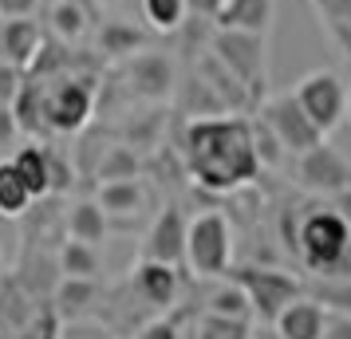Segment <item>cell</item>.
<instances>
[{
  "mask_svg": "<svg viewBox=\"0 0 351 339\" xmlns=\"http://www.w3.org/2000/svg\"><path fill=\"white\" fill-rule=\"evenodd\" d=\"M182 158L190 166L197 186L213 194H237L256 181L261 162L253 150V118H190L182 134Z\"/></svg>",
  "mask_w": 351,
  "mask_h": 339,
  "instance_id": "obj_1",
  "label": "cell"
},
{
  "mask_svg": "<svg viewBox=\"0 0 351 339\" xmlns=\"http://www.w3.org/2000/svg\"><path fill=\"white\" fill-rule=\"evenodd\" d=\"M351 241V225L348 217L335 210V205H312V210L300 217L296 225V241H292V253L308 273L324 276L335 264V257L348 249Z\"/></svg>",
  "mask_w": 351,
  "mask_h": 339,
  "instance_id": "obj_2",
  "label": "cell"
},
{
  "mask_svg": "<svg viewBox=\"0 0 351 339\" xmlns=\"http://www.w3.org/2000/svg\"><path fill=\"white\" fill-rule=\"evenodd\" d=\"M182 264L197 280H221L233 264V229L221 210H206L186 221V253Z\"/></svg>",
  "mask_w": 351,
  "mask_h": 339,
  "instance_id": "obj_3",
  "label": "cell"
},
{
  "mask_svg": "<svg viewBox=\"0 0 351 339\" xmlns=\"http://www.w3.org/2000/svg\"><path fill=\"white\" fill-rule=\"evenodd\" d=\"M209 51H213L225 64V71L245 87L249 103H261V99H265V91H269V36L217 28Z\"/></svg>",
  "mask_w": 351,
  "mask_h": 339,
  "instance_id": "obj_4",
  "label": "cell"
},
{
  "mask_svg": "<svg viewBox=\"0 0 351 339\" xmlns=\"http://www.w3.org/2000/svg\"><path fill=\"white\" fill-rule=\"evenodd\" d=\"M225 280H233L245 300H249V316H253L261 327H272V320L280 316V307L292 304L304 292V284L292 273H280V268H256V264H229Z\"/></svg>",
  "mask_w": 351,
  "mask_h": 339,
  "instance_id": "obj_5",
  "label": "cell"
},
{
  "mask_svg": "<svg viewBox=\"0 0 351 339\" xmlns=\"http://www.w3.org/2000/svg\"><path fill=\"white\" fill-rule=\"evenodd\" d=\"M44 83V127L56 134H75L95 111V79L91 75H60Z\"/></svg>",
  "mask_w": 351,
  "mask_h": 339,
  "instance_id": "obj_6",
  "label": "cell"
},
{
  "mask_svg": "<svg viewBox=\"0 0 351 339\" xmlns=\"http://www.w3.org/2000/svg\"><path fill=\"white\" fill-rule=\"evenodd\" d=\"M292 95L300 103V111L312 118V127L328 138L339 123H343V103H348V83L339 71L332 67H319V71H308L296 87H292Z\"/></svg>",
  "mask_w": 351,
  "mask_h": 339,
  "instance_id": "obj_7",
  "label": "cell"
},
{
  "mask_svg": "<svg viewBox=\"0 0 351 339\" xmlns=\"http://www.w3.org/2000/svg\"><path fill=\"white\" fill-rule=\"evenodd\" d=\"M296 186L316 197H339L351 190V162L328 142H316L312 150L296 154Z\"/></svg>",
  "mask_w": 351,
  "mask_h": 339,
  "instance_id": "obj_8",
  "label": "cell"
},
{
  "mask_svg": "<svg viewBox=\"0 0 351 339\" xmlns=\"http://www.w3.org/2000/svg\"><path fill=\"white\" fill-rule=\"evenodd\" d=\"M265 107H261V118H265V127L276 134V142L285 146V154H304V150H312L316 142H324V134L312 127V118L300 111V103L292 91H280V95H269L261 99Z\"/></svg>",
  "mask_w": 351,
  "mask_h": 339,
  "instance_id": "obj_9",
  "label": "cell"
},
{
  "mask_svg": "<svg viewBox=\"0 0 351 339\" xmlns=\"http://www.w3.org/2000/svg\"><path fill=\"white\" fill-rule=\"evenodd\" d=\"M123 79H127L130 95L146 99V103H162L174 91V64L162 55V51H134L127 55V67H123Z\"/></svg>",
  "mask_w": 351,
  "mask_h": 339,
  "instance_id": "obj_10",
  "label": "cell"
},
{
  "mask_svg": "<svg viewBox=\"0 0 351 339\" xmlns=\"http://www.w3.org/2000/svg\"><path fill=\"white\" fill-rule=\"evenodd\" d=\"M182 253H186V213L178 210V205H166L154 217V225L146 229V241H143L138 257L170 264V268H182Z\"/></svg>",
  "mask_w": 351,
  "mask_h": 339,
  "instance_id": "obj_11",
  "label": "cell"
},
{
  "mask_svg": "<svg viewBox=\"0 0 351 339\" xmlns=\"http://www.w3.org/2000/svg\"><path fill=\"white\" fill-rule=\"evenodd\" d=\"M324 320H328V312L300 292L292 304L280 307V316L272 320V331H276V339H324Z\"/></svg>",
  "mask_w": 351,
  "mask_h": 339,
  "instance_id": "obj_12",
  "label": "cell"
},
{
  "mask_svg": "<svg viewBox=\"0 0 351 339\" xmlns=\"http://www.w3.org/2000/svg\"><path fill=\"white\" fill-rule=\"evenodd\" d=\"M44 44L40 36V24L28 16H16V20H4L0 24V64L16 67V71H28V64L36 60V51Z\"/></svg>",
  "mask_w": 351,
  "mask_h": 339,
  "instance_id": "obj_13",
  "label": "cell"
},
{
  "mask_svg": "<svg viewBox=\"0 0 351 339\" xmlns=\"http://www.w3.org/2000/svg\"><path fill=\"white\" fill-rule=\"evenodd\" d=\"M272 16H276V0H225L213 20H217V28L269 36Z\"/></svg>",
  "mask_w": 351,
  "mask_h": 339,
  "instance_id": "obj_14",
  "label": "cell"
},
{
  "mask_svg": "<svg viewBox=\"0 0 351 339\" xmlns=\"http://www.w3.org/2000/svg\"><path fill=\"white\" fill-rule=\"evenodd\" d=\"M134 292L143 296L146 304L170 307L178 300V292H182V284H178V268L138 257V264H134Z\"/></svg>",
  "mask_w": 351,
  "mask_h": 339,
  "instance_id": "obj_15",
  "label": "cell"
},
{
  "mask_svg": "<svg viewBox=\"0 0 351 339\" xmlns=\"http://www.w3.org/2000/svg\"><path fill=\"white\" fill-rule=\"evenodd\" d=\"M95 300H99V280H87V276H64L51 288V312H56V320H83Z\"/></svg>",
  "mask_w": 351,
  "mask_h": 339,
  "instance_id": "obj_16",
  "label": "cell"
},
{
  "mask_svg": "<svg viewBox=\"0 0 351 339\" xmlns=\"http://www.w3.org/2000/svg\"><path fill=\"white\" fill-rule=\"evenodd\" d=\"M99 210L107 217H130L143 210V186L138 178H119V181H99Z\"/></svg>",
  "mask_w": 351,
  "mask_h": 339,
  "instance_id": "obj_17",
  "label": "cell"
},
{
  "mask_svg": "<svg viewBox=\"0 0 351 339\" xmlns=\"http://www.w3.org/2000/svg\"><path fill=\"white\" fill-rule=\"evenodd\" d=\"M8 162H12V170L20 174L24 190L32 194V201L48 194V150L44 146H20Z\"/></svg>",
  "mask_w": 351,
  "mask_h": 339,
  "instance_id": "obj_18",
  "label": "cell"
},
{
  "mask_svg": "<svg viewBox=\"0 0 351 339\" xmlns=\"http://www.w3.org/2000/svg\"><path fill=\"white\" fill-rule=\"evenodd\" d=\"M67 237L83 244H99L107 237V213L99 210V201H75L67 210Z\"/></svg>",
  "mask_w": 351,
  "mask_h": 339,
  "instance_id": "obj_19",
  "label": "cell"
},
{
  "mask_svg": "<svg viewBox=\"0 0 351 339\" xmlns=\"http://www.w3.org/2000/svg\"><path fill=\"white\" fill-rule=\"evenodd\" d=\"M143 44H146V36L134 24H127V20H107L99 28V51L111 55V60H127L134 51H143Z\"/></svg>",
  "mask_w": 351,
  "mask_h": 339,
  "instance_id": "obj_20",
  "label": "cell"
},
{
  "mask_svg": "<svg viewBox=\"0 0 351 339\" xmlns=\"http://www.w3.org/2000/svg\"><path fill=\"white\" fill-rule=\"evenodd\" d=\"M60 273L64 276H87V280H99V268H103V260H99V244H83V241H71L67 237L60 244Z\"/></svg>",
  "mask_w": 351,
  "mask_h": 339,
  "instance_id": "obj_21",
  "label": "cell"
},
{
  "mask_svg": "<svg viewBox=\"0 0 351 339\" xmlns=\"http://www.w3.org/2000/svg\"><path fill=\"white\" fill-rule=\"evenodd\" d=\"M48 20H51V32L60 36L64 44H75L87 32V8L80 0H56L48 8Z\"/></svg>",
  "mask_w": 351,
  "mask_h": 339,
  "instance_id": "obj_22",
  "label": "cell"
},
{
  "mask_svg": "<svg viewBox=\"0 0 351 339\" xmlns=\"http://www.w3.org/2000/svg\"><path fill=\"white\" fill-rule=\"evenodd\" d=\"M28 205H32V194L24 190V181L12 170V162L0 158V217H20Z\"/></svg>",
  "mask_w": 351,
  "mask_h": 339,
  "instance_id": "obj_23",
  "label": "cell"
},
{
  "mask_svg": "<svg viewBox=\"0 0 351 339\" xmlns=\"http://www.w3.org/2000/svg\"><path fill=\"white\" fill-rule=\"evenodd\" d=\"M206 312L209 316H225V320H249V300H245V292L233 284V280H225L213 288V296L206 300Z\"/></svg>",
  "mask_w": 351,
  "mask_h": 339,
  "instance_id": "obj_24",
  "label": "cell"
},
{
  "mask_svg": "<svg viewBox=\"0 0 351 339\" xmlns=\"http://www.w3.org/2000/svg\"><path fill=\"white\" fill-rule=\"evenodd\" d=\"M143 16L150 20L154 32H178L190 16V4L186 0H143Z\"/></svg>",
  "mask_w": 351,
  "mask_h": 339,
  "instance_id": "obj_25",
  "label": "cell"
},
{
  "mask_svg": "<svg viewBox=\"0 0 351 339\" xmlns=\"http://www.w3.org/2000/svg\"><path fill=\"white\" fill-rule=\"evenodd\" d=\"M99 181H119V178H138V154L130 146H107L99 158Z\"/></svg>",
  "mask_w": 351,
  "mask_h": 339,
  "instance_id": "obj_26",
  "label": "cell"
},
{
  "mask_svg": "<svg viewBox=\"0 0 351 339\" xmlns=\"http://www.w3.org/2000/svg\"><path fill=\"white\" fill-rule=\"evenodd\" d=\"M190 339H253L249 331V320H225V316H202L193 323V336Z\"/></svg>",
  "mask_w": 351,
  "mask_h": 339,
  "instance_id": "obj_27",
  "label": "cell"
},
{
  "mask_svg": "<svg viewBox=\"0 0 351 339\" xmlns=\"http://www.w3.org/2000/svg\"><path fill=\"white\" fill-rule=\"evenodd\" d=\"M324 312H339V316H351V280H324L319 276L316 292H312Z\"/></svg>",
  "mask_w": 351,
  "mask_h": 339,
  "instance_id": "obj_28",
  "label": "cell"
},
{
  "mask_svg": "<svg viewBox=\"0 0 351 339\" xmlns=\"http://www.w3.org/2000/svg\"><path fill=\"white\" fill-rule=\"evenodd\" d=\"M253 150H256L261 170H265V166H280V162H285V146L276 142V134L265 127V118H256V123H253Z\"/></svg>",
  "mask_w": 351,
  "mask_h": 339,
  "instance_id": "obj_29",
  "label": "cell"
},
{
  "mask_svg": "<svg viewBox=\"0 0 351 339\" xmlns=\"http://www.w3.org/2000/svg\"><path fill=\"white\" fill-rule=\"evenodd\" d=\"M71 186H75L71 166H67L60 154H51V150H48V194H67Z\"/></svg>",
  "mask_w": 351,
  "mask_h": 339,
  "instance_id": "obj_30",
  "label": "cell"
},
{
  "mask_svg": "<svg viewBox=\"0 0 351 339\" xmlns=\"http://www.w3.org/2000/svg\"><path fill=\"white\" fill-rule=\"evenodd\" d=\"M20 83H24V71H16V67L0 64V107H8L12 99H16Z\"/></svg>",
  "mask_w": 351,
  "mask_h": 339,
  "instance_id": "obj_31",
  "label": "cell"
},
{
  "mask_svg": "<svg viewBox=\"0 0 351 339\" xmlns=\"http://www.w3.org/2000/svg\"><path fill=\"white\" fill-rule=\"evenodd\" d=\"M16 134H20V127H16V114H12V107H0V158L12 150Z\"/></svg>",
  "mask_w": 351,
  "mask_h": 339,
  "instance_id": "obj_32",
  "label": "cell"
},
{
  "mask_svg": "<svg viewBox=\"0 0 351 339\" xmlns=\"http://www.w3.org/2000/svg\"><path fill=\"white\" fill-rule=\"evenodd\" d=\"M138 339H186V336L178 331L174 320H154V323H146L143 331H138Z\"/></svg>",
  "mask_w": 351,
  "mask_h": 339,
  "instance_id": "obj_33",
  "label": "cell"
},
{
  "mask_svg": "<svg viewBox=\"0 0 351 339\" xmlns=\"http://www.w3.org/2000/svg\"><path fill=\"white\" fill-rule=\"evenodd\" d=\"M324 339H351V316L328 312V320H324Z\"/></svg>",
  "mask_w": 351,
  "mask_h": 339,
  "instance_id": "obj_34",
  "label": "cell"
},
{
  "mask_svg": "<svg viewBox=\"0 0 351 339\" xmlns=\"http://www.w3.org/2000/svg\"><path fill=\"white\" fill-rule=\"evenodd\" d=\"M36 8H40V0H0V16H4V20L32 16Z\"/></svg>",
  "mask_w": 351,
  "mask_h": 339,
  "instance_id": "obj_35",
  "label": "cell"
},
{
  "mask_svg": "<svg viewBox=\"0 0 351 339\" xmlns=\"http://www.w3.org/2000/svg\"><path fill=\"white\" fill-rule=\"evenodd\" d=\"M186 4H190V12H197V16H217V8H221L225 0H186Z\"/></svg>",
  "mask_w": 351,
  "mask_h": 339,
  "instance_id": "obj_36",
  "label": "cell"
},
{
  "mask_svg": "<svg viewBox=\"0 0 351 339\" xmlns=\"http://www.w3.org/2000/svg\"><path fill=\"white\" fill-rule=\"evenodd\" d=\"M335 210L343 213V217H348V225H351V190H343V194L335 197Z\"/></svg>",
  "mask_w": 351,
  "mask_h": 339,
  "instance_id": "obj_37",
  "label": "cell"
},
{
  "mask_svg": "<svg viewBox=\"0 0 351 339\" xmlns=\"http://www.w3.org/2000/svg\"><path fill=\"white\" fill-rule=\"evenodd\" d=\"M343 118L351 123V91H348V103H343Z\"/></svg>",
  "mask_w": 351,
  "mask_h": 339,
  "instance_id": "obj_38",
  "label": "cell"
},
{
  "mask_svg": "<svg viewBox=\"0 0 351 339\" xmlns=\"http://www.w3.org/2000/svg\"><path fill=\"white\" fill-rule=\"evenodd\" d=\"M95 4H111V0H95Z\"/></svg>",
  "mask_w": 351,
  "mask_h": 339,
  "instance_id": "obj_39",
  "label": "cell"
}]
</instances>
